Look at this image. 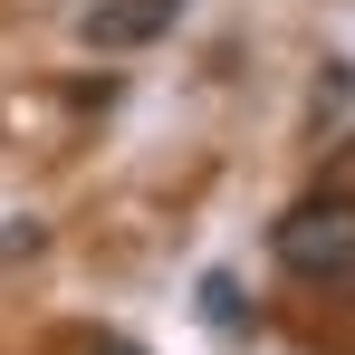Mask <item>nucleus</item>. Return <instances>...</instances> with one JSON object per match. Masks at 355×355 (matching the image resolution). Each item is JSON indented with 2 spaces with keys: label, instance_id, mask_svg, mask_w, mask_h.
<instances>
[{
  "label": "nucleus",
  "instance_id": "5",
  "mask_svg": "<svg viewBox=\"0 0 355 355\" xmlns=\"http://www.w3.org/2000/svg\"><path fill=\"white\" fill-rule=\"evenodd\" d=\"M96 355H144V346H96Z\"/></svg>",
  "mask_w": 355,
  "mask_h": 355
},
{
  "label": "nucleus",
  "instance_id": "2",
  "mask_svg": "<svg viewBox=\"0 0 355 355\" xmlns=\"http://www.w3.org/2000/svg\"><path fill=\"white\" fill-rule=\"evenodd\" d=\"M173 19H182V0H96V10H77V39L87 49H144Z\"/></svg>",
  "mask_w": 355,
  "mask_h": 355
},
{
  "label": "nucleus",
  "instance_id": "4",
  "mask_svg": "<svg viewBox=\"0 0 355 355\" xmlns=\"http://www.w3.org/2000/svg\"><path fill=\"white\" fill-rule=\"evenodd\" d=\"M202 317H211V327H231V317H240V288H231V279H202Z\"/></svg>",
  "mask_w": 355,
  "mask_h": 355
},
{
  "label": "nucleus",
  "instance_id": "1",
  "mask_svg": "<svg viewBox=\"0 0 355 355\" xmlns=\"http://www.w3.org/2000/svg\"><path fill=\"white\" fill-rule=\"evenodd\" d=\"M279 269L288 279H317V288L355 279V202H297L288 221H279Z\"/></svg>",
  "mask_w": 355,
  "mask_h": 355
},
{
  "label": "nucleus",
  "instance_id": "3",
  "mask_svg": "<svg viewBox=\"0 0 355 355\" xmlns=\"http://www.w3.org/2000/svg\"><path fill=\"white\" fill-rule=\"evenodd\" d=\"M346 96H355V67H327V77H317V125L336 116V106H346Z\"/></svg>",
  "mask_w": 355,
  "mask_h": 355
}]
</instances>
